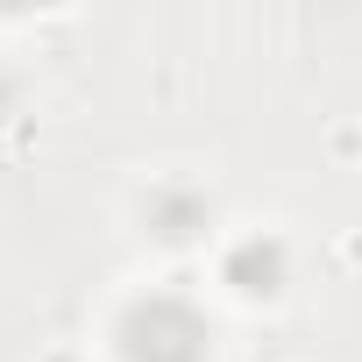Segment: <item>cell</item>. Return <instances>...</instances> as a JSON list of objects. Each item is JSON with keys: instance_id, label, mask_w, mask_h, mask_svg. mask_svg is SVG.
Masks as SVG:
<instances>
[{"instance_id": "6da1fadb", "label": "cell", "mask_w": 362, "mask_h": 362, "mask_svg": "<svg viewBox=\"0 0 362 362\" xmlns=\"http://www.w3.org/2000/svg\"><path fill=\"white\" fill-rule=\"evenodd\" d=\"M206 348H214L206 313L177 291H149L121 313V355L128 362H206Z\"/></svg>"}, {"instance_id": "7a4b0ae2", "label": "cell", "mask_w": 362, "mask_h": 362, "mask_svg": "<svg viewBox=\"0 0 362 362\" xmlns=\"http://www.w3.org/2000/svg\"><path fill=\"white\" fill-rule=\"evenodd\" d=\"M149 228H156L163 242H192V235L214 228V199L192 192V185H156V192H149Z\"/></svg>"}, {"instance_id": "3957f363", "label": "cell", "mask_w": 362, "mask_h": 362, "mask_svg": "<svg viewBox=\"0 0 362 362\" xmlns=\"http://www.w3.org/2000/svg\"><path fill=\"white\" fill-rule=\"evenodd\" d=\"M228 284L249 291V298L284 291V242H277V235H249V242L228 256Z\"/></svg>"}]
</instances>
